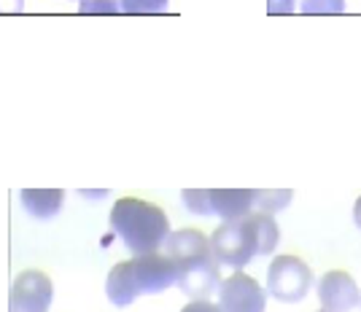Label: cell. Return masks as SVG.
I'll return each mask as SVG.
<instances>
[{
    "instance_id": "cell-1",
    "label": "cell",
    "mask_w": 361,
    "mask_h": 312,
    "mask_svg": "<svg viewBox=\"0 0 361 312\" xmlns=\"http://www.w3.org/2000/svg\"><path fill=\"white\" fill-rule=\"evenodd\" d=\"M281 242V229L270 213L251 210L248 216L224 221L211 235V251L219 267L240 272L256 256H270Z\"/></svg>"
},
{
    "instance_id": "cell-2",
    "label": "cell",
    "mask_w": 361,
    "mask_h": 312,
    "mask_svg": "<svg viewBox=\"0 0 361 312\" xmlns=\"http://www.w3.org/2000/svg\"><path fill=\"white\" fill-rule=\"evenodd\" d=\"M165 256L176 264L180 291L189 299H211L219 291V261L211 251V237H205L200 229H178L170 232L165 239Z\"/></svg>"
},
{
    "instance_id": "cell-3",
    "label": "cell",
    "mask_w": 361,
    "mask_h": 312,
    "mask_svg": "<svg viewBox=\"0 0 361 312\" xmlns=\"http://www.w3.org/2000/svg\"><path fill=\"white\" fill-rule=\"evenodd\" d=\"M176 282L178 272L165 253H143L108 272L106 297L114 307H130L137 297L162 294Z\"/></svg>"
},
{
    "instance_id": "cell-4",
    "label": "cell",
    "mask_w": 361,
    "mask_h": 312,
    "mask_svg": "<svg viewBox=\"0 0 361 312\" xmlns=\"http://www.w3.org/2000/svg\"><path fill=\"white\" fill-rule=\"evenodd\" d=\"M111 229L133 256L157 253L170 235V218L159 205L140 196H121L111 208Z\"/></svg>"
},
{
    "instance_id": "cell-5",
    "label": "cell",
    "mask_w": 361,
    "mask_h": 312,
    "mask_svg": "<svg viewBox=\"0 0 361 312\" xmlns=\"http://www.w3.org/2000/svg\"><path fill=\"white\" fill-rule=\"evenodd\" d=\"M310 285H313V272L300 256L283 253L272 258L267 269V294H272L278 301H286V304L302 301L307 297Z\"/></svg>"
},
{
    "instance_id": "cell-6",
    "label": "cell",
    "mask_w": 361,
    "mask_h": 312,
    "mask_svg": "<svg viewBox=\"0 0 361 312\" xmlns=\"http://www.w3.org/2000/svg\"><path fill=\"white\" fill-rule=\"evenodd\" d=\"M51 299H54L51 277L41 269H25L11 282L8 312H49Z\"/></svg>"
},
{
    "instance_id": "cell-7",
    "label": "cell",
    "mask_w": 361,
    "mask_h": 312,
    "mask_svg": "<svg viewBox=\"0 0 361 312\" xmlns=\"http://www.w3.org/2000/svg\"><path fill=\"white\" fill-rule=\"evenodd\" d=\"M219 307L221 312H264L267 291L240 269L219 282Z\"/></svg>"
},
{
    "instance_id": "cell-8",
    "label": "cell",
    "mask_w": 361,
    "mask_h": 312,
    "mask_svg": "<svg viewBox=\"0 0 361 312\" xmlns=\"http://www.w3.org/2000/svg\"><path fill=\"white\" fill-rule=\"evenodd\" d=\"M318 299L326 312H350L361 304V291L348 272L331 269L318 280Z\"/></svg>"
},
{
    "instance_id": "cell-9",
    "label": "cell",
    "mask_w": 361,
    "mask_h": 312,
    "mask_svg": "<svg viewBox=\"0 0 361 312\" xmlns=\"http://www.w3.org/2000/svg\"><path fill=\"white\" fill-rule=\"evenodd\" d=\"M211 196V216L221 221H235L248 216L256 205V189H208Z\"/></svg>"
},
{
    "instance_id": "cell-10",
    "label": "cell",
    "mask_w": 361,
    "mask_h": 312,
    "mask_svg": "<svg viewBox=\"0 0 361 312\" xmlns=\"http://www.w3.org/2000/svg\"><path fill=\"white\" fill-rule=\"evenodd\" d=\"M22 208L35 221H51L60 216L65 205V192L62 189H22L19 192Z\"/></svg>"
},
{
    "instance_id": "cell-11",
    "label": "cell",
    "mask_w": 361,
    "mask_h": 312,
    "mask_svg": "<svg viewBox=\"0 0 361 312\" xmlns=\"http://www.w3.org/2000/svg\"><path fill=\"white\" fill-rule=\"evenodd\" d=\"M291 196L294 194L288 192V189H275V192H264V189H256V205L254 210H259V213H275V210H283L291 202Z\"/></svg>"
},
{
    "instance_id": "cell-12",
    "label": "cell",
    "mask_w": 361,
    "mask_h": 312,
    "mask_svg": "<svg viewBox=\"0 0 361 312\" xmlns=\"http://www.w3.org/2000/svg\"><path fill=\"white\" fill-rule=\"evenodd\" d=\"M180 202L183 208L195 216H211V196L208 189H183L180 192Z\"/></svg>"
},
{
    "instance_id": "cell-13",
    "label": "cell",
    "mask_w": 361,
    "mask_h": 312,
    "mask_svg": "<svg viewBox=\"0 0 361 312\" xmlns=\"http://www.w3.org/2000/svg\"><path fill=\"white\" fill-rule=\"evenodd\" d=\"M348 0H302L305 14H343Z\"/></svg>"
},
{
    "instance_id": "cell-14",
    "label": "cell",
    "mask_w": 361,
    "mask_h": 312,
    "mask_svg": "<svg viewBox=\"0 0 361 312\" xmlns=\"http://www.w3.org/2000/svg\"><path fill=\"white\" fill-rule=\"evenodd\" d=\"M78 11L81 14H121L124 6L121 0H81Z\"/></svg>"
},
{
    "instance_id": "cell-15",
    "label": "cell",
    "mask_w": 361,
    "mask_h": 312,
    "mask_svg": "<svg viewBox=\"0 0 361 312\" xmlns=\"http://www.w3.org/2000/svg\"><path fill=\"white\" fill-rule=\"evenodd\" d=\"M127 14H162L167 0H121Z\"/></svg>"
},
{
    "instance_id": "cell-16",
    "label": "cell",
    "mask_w": 361,
    "mask_h": 312,
    "mask_svg": "<svg viewBox=\"0 0 361 312\" xmlns=\"http://www.w3.org/2000/svg\"><path fill=\"white\" fill-rule=\"evenodd\" d=\"M180 312H221V307L213 304L211 299H192Z\"/></svg>"
},
{
    "instance_id": "cell-17",
    "label": "cell",
    "mask_w": 361,
    "mask_h": 312,
    "mask_svg": "<svg viewBox=\"0 0 361 312\" xmlns=\"http://www.w3.org/2000/svg\"><path fill=\"white\" fill-rule=\"evenodd\" d=\"M297 0H267V11L270 14H294Z\"/></svg>"
},
{
    "instance_id": "cell-18",
    "label": "cell",
    "mask_w": 361,
    "mask_h": 312,
    "mask_svg": "<svg viewBox=\"0 0 361 312\" xmlns=\"http://www.w3.org/2000/svg\"><path fill=\"white\" fill-rule=\"evenodd\" d=\"M25 8V0H0V14H19Z\"/></svg>"
},
{
    "instance_id": "cell-19",
    "label": "cell",
    "mask_w": 361,
    "mask_h": 312,
    "mask_svg": "<svg viewBox=\"0 0 361 312\" xmlns=\"http://www.w3.org/2000/svg\"><path fill=\"white\" fill-rule=\"evenodd\" d=\"M353 223L361 229V196L356 199V205H353Z\"/></svg>"
},
{
    "instance_id": "cell-20",
    "label": "cell",
    "mask_w": 361,
    "mask_h": 312,
    "mask_svg": "<svg viewBox=\"0 0 361 312\" xmlns=\"http://www.w3.org/2000/svg\"><path fill=\"white\" fill-rule=\"evenodd\" d=\"M321 312H326V310H321Z\"/></svg>"
}]
</instances>
